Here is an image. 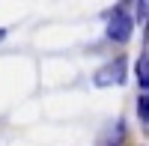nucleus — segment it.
I'll return each instance as SVG.
<instances>
[{
  "instance_id": "5",
  "label": "nucleus",
  "mask_w": 149,
  "mask_h": 146,
  "mask_svg": "<svg viewBox=\"0 0 149 146\" xmlns=\"http://www.w3.org/2000/svg\"><path fill=\"white\" fill-rule=\"evenodd\" d=\"M149 15V0H137V21H143Z\"/></svg>"
},
{
  "instance_id": "4",
  "label": "nucleus",
  "mask_w": 149,
  "mask_h": 146,
  "mask_svg": "<svg viewBox=\"0 0 149 146\" xmlns=\"http://www.w3.org/2000/svg\"><path fill=\"white\" fill-rule=\"evenodd\" d=\"M137 116H140V122L149 128V92H143L137 99Z\"/></svg>"
},
{
  "instance_id": "1",
  "label": "nucleus",
  "mask_w": 149,
  "mask_h": 146,
  "mask_svg": "<svg viewBox=\"0 0 149 146\" xmlns=\"http://www.w3.org/2000/svg\"><path fill=\"white\" fill-rule=\"evenodd\" d=\"M128 81V69H125V57H116L110 60V63H104L102 69L93 75V83L95 87H122V83Z\"/></svg>"
},
{
  "instance_id": "3",
  "label": "nucleus",
  "mask_w": 149,
  "mask_h": 146,
  "mask_svg": "<svg viewBox=\"0 0 149 146\" xmlns=\"http://www.w3.org/2000/svg\"><path fill=\"white\" fill-rule=\"evenodd\" d=\"M137 81H140L143 92H149V54H143L137 60Z\"/></svg>"
},
{
  "instance_id": "6",
  "label": "nucleus",
  "mask_w": 149,
  "mask_h": 146,
  "mask_svg": "<svg viewBox=\"0 0 149 146\" xmlns=\"http://www.w3.org/2000/svg\"><path fill=\"white\" fill-rule=\"evenodd\" d=\"M3 36H6V30H3V27H0V39H3Z\"/></svg>"
},
{
  "instance_id": "2",
  "label": "nucleus",
  "mask_w": 149,
  "mask_h": 146,
  "mask_svg": "<svg viewBox=\"0 0 149 146\" xmlns=\"http://www.w3.org/2000/svg\"><path fill=\"white\" fill-rule=\"evenodd\" d=\"M131 33H134V18L125 9H116L110 15V21H107V39L116 42V45H125L131 39Z\"/></svg>"
}]
</instances>
